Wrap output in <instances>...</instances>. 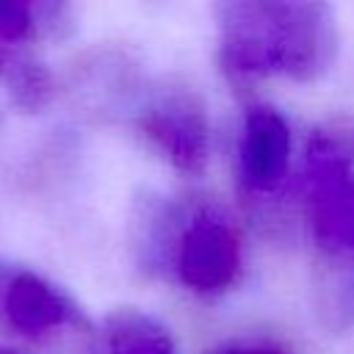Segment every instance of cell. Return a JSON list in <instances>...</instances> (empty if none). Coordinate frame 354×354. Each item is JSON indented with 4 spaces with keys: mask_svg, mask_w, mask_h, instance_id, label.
I'll return each mask as SVG.
<instances>
[{
    "mask_svg": "<svg viewBox=\"0 0 354 354\" xmlns=\"http://www.w3.org/2000/svg\"><path fill=\"white\" fill-rule=\"evenodd\" d=\"M337 33L315 3H232L218 19L221 66L238 77L313 80L335 58Z\"/></svg>",
    "mask_w": 354,
    "mask_h": 354,
    "instance_id": "cell-1",
    "label": "cell"
},
{
    "mask_svg": "<svg viewBox=\"0 0 354 354\" xmlns=\"http://www.w3.org/2000/svg\"><path fill=\"white\" fill-rule=\"evenodd\" d=\"M307 202L318 243L354 257V130L321 127L307 147Z\"/></svg>",
    "mask_w": 354,
    "mask_h": 354,
    "instance_id": "cell-2",
    "label": "cell"
},
{
    "mask_svg": "<svg viewBox=\"0 0 354 354\" xmlns=\"http://www.w3.org/2000/svg\"><path fill=\"white\" fill-rule=\"evenodd\" d=\"M166 266L196 293L230 290L243 268L241 235L216 207L180 210L160 268Z\"/></svg>",
    "mask_w": 354,
    "mask_h": 354,
    "instance_id": "cell-3",
    "label": "cell"
},
{
    "mask_svg": "<svg viewBox=\"0 0 354 354\" xmlns=\"http://www.w3.org/2000/svg\"><path fill=\"white\" fill-rule=\"evenodd\" d=\"M138 130L180 171H202L210 158V122L188 88H169L147 102L138 111Z\"/></svg>",
    "mask_w": 354,
    "mask_h": 354,
    "instance_id": "cell-4",
    "label": "cell"
},
{
    "mask_svg": "<svg viewBox=\"0 0 354 354\" xmlns=\"http://www.w3.org/2000/svg\"><path fill=\"white\" fill-rule=\"evenodd\" d=\"M293 138L285 116L271 105H249L235 141L238 183L252 196L277 194L290 174Z\"/></svg>",
    "mask_w": 354,
    "mask_h": 354,
    "instance_id": "cell-5",
    "label": "cell"
},
{
    "mask_svg": "<svg viewBox=\"0 0 354 354\" xmlns=\"http://www.w3.org/2000/svg\"><path fill=\"white\" fill-rule=\"evenodd\" d=\"M0 321L25 337L55 335L77 321L69 299L30 271H14L0 304Z\"/></svg>",
    "mask_w": 354,
    "mask_h": 354,
    "instance_id": "cell-6",
    "label": "cell"
},
{
    "mask_svg": "<svg viewBox=\"0 0 354 354\" xmlns=\"http://www.w3.org/2000/svg\"><path fill=\"white\" fill-rule=\"evenodd\" d=\"M111 354H171L169 337L149 318L124 313L116 315L108 326Z\"/></svg>",
    "mask_w": 354,
    "mask_h": 354,
    "instance_id": "cell-7",
    "label": "cell"
},
{
    "mask_svg": "<svg viewBox=\"0 0 354 354\" xmlns=\"http://www.w3.org/2000/svg\"><path fill=\"white\" fill-rule=\"evenodd\" d=\"M8 91L14 94V102L22 108H41L53 97V77L44 66L30 61H14L8 69Z\"/></svg>",
    "mask_w": 354,
    "mask_h": 354,
    "instance_id": "cell-8",
    "label": "cell"
},
{
    "mask_svg": "<svg viewBox=\"0 0 354 354\" xmlns=\"http://www.w3.org/2000/svg\"><path fill=\"white\" fill-rule=\"evenodd\" d=\"M218 354H290V351H285L279 346H268V343H252V346H232Z\"/></svg>",
    "mask_w": 354,
    "mask_h": 354,
    "instance_id": "cell-9",
    "label": "cell"
},
{
    "mask_svg": "<svg viewBox=\"0 0 354 354\" xmlns=\"http://www.w3.org/2000/svg\"><path fill=\"white\" fill-rule=\"evenodd\" d=\"M11 268H6L3 263H0V304H3V293H6V288H8V279H11Z\"/></svg>",
    "mask_w": 354,
    "mask_h": 354,
    "instance_id": "cell-10",
    "label": "cell"
},
{
    "mask_svg": "<svg viewBox=\"0 0 354 354\" xmlns=\"http://www.w3.org/2000/svg\"><path fill=\"white\" fill-rule=\"evenodd\" d=\"M0 354H14V351H6V348H0Z\"/></svg>",
    "mask_w": 354,
    "mask_h": 354,
    "instance_id": "cell-11",
    "label": "cell"
}]
</instances>
